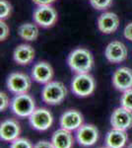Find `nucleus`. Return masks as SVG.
Wrapping results in <instances>:
<instances>
[{"label": "nucleus", "instance_id": "obj_20", "mask_svg": "<svg viewBox=\"0 0 132 148\" xmlns=\"http://www.w3.org/2000/svg\"><path fill=\"white\" fill-rule=\"evenodd\" d=\"M121 107L132 112V89L124 91L120 99Z\"/></svg>", "mask_w": 132, "mask_h": 148}, {"label": "nucleus", "instance_id": "obj_24", "mask_svg": "<svg viewBox=\"0 0 132 148\" xmlns=\"http://www.w3.org/2000/svg\"><path fill=\"white\" fill-rule=\"evenodd\" d=\"M9 106V98L6 93H0V111H4Z\"/></svg>", "mask_w": 132, "mask_h": 148}, {"label": "nucleus", "instance_id": "obj_17", "mask_svg": "<svg viewBox=\"0 0 132 148\" xmlns=\"http://www.w3.org/2000/svg\"><path fill=\"white\" fill-rule=\"evenodd\" d=\"M51 143L54 148H71L73 146V136L67 130H57L52 135Z\"/></svg>", "mask_w": 132, "mask_h": 148}, {"label": "nucleus", "instance_id": "obj_21", "mask_svg": "<svg viewBox=\"0 0 132 148\" xmlns=\"http://www.w3.org/2000/svg\"><path fill=\"white\" fill-rule=\"evenodd\" d=\"M90 3L97 10H107L112 4V0H90Z\"/></svg>", "mask_w": 132, "mask_h": 148}, {"label": "nucleus", "instance_id": "obj_6", "mask_svg": "<svg viewBox=\"0 0 132 148\" xmlns=\"http://www.w3.org/2000/svg\"><path fill=\"white\" fill-rule=\"evenodd\" d=\"M34 20L44 28L51 27L57 20V13L50 5H39L34 12Z\"/></svg>", "mask_w": 132, "mask_h": 148}, {"label": "nucleus", "instance_id": "obj_13", "mask_svg": "<svg viewBox=\"0 0 132 148\" xmlns=\"http://www.w3.org/2000/svg\"><path fill=\"white\" fill-rule=\"evenodd\" d=\"M83 125V116L76 110H69L60 118V125L62 128L69 131L76 130Z\"/></svg>", "mask_w": 132, "mask_h": 148}, {"label": "nucleus", "instance_id": "obj_25", "mask_svg": "<svg viewBox=\"0 0 132 148\" xmlns=\"http://www.w3.org/2000/svg\"><path fill=\"white\" fill-rule=\"evenodd\" d=\"M0 32H1L0 33V40H4L9 35V28L7 26V24L5 22H3L2 20L0 22Z\"/></svg>", "mask_w": 132, "mask_h": 148}, {"label": "nucleus", "instance_id": "obj_27", "mask_svg": "<svg viewBox=\"0 0 132 148\" xmlns=\"http://www.w3.org/2000/svg\"><path fill=\"white\" fill-rule=\"evenodd\" d=\"M124 37H125L127 40L132 42V22L129 23L128 25L124 28Z\"/></svg>", "mask_w": 132, "mask_h": 148}, {"label": "nucleus", "instance_id": "obj_4", "mask_svg": "<svg viewBox=\"0 0 132 148\" xmlns=\"http://www.w3.org/2000/svg\"><path fill=\"white\" fill-rule=\"evenodd\" d=\"M72 92L79 97H87L95 90V80L88 73L78 74L71 83Z\"/></svg>", "mask_w": 132, "mask_h": 148}, {"label": "nucleus", "instance_id": "obj_15", "mask_svg": "<svg viewBox=\"0 0 132 148\" xmlns=\"http://www.w3.org/2000/svg\"><path fill=\"white\" fill-rule=\"evenodd\" d=\"M53 76V69L51 65L47 62L42 61L37 63L33 67L32 77L34 80L39 83H49Z\"/></svg>", "mask_w": 132, "mask_h": 148}, {"label": "nucleus", "instance_id": "obj_10", "mask_svg": "<svg viewBox=\"0 0 132 148\" xmlns=\"http://www.w3.org/2000/svg\"><path fill=\"white\" fill-rule=\"evenodd\" d=\"M112 84L119 91L132 89V69L128 67L116 69L112 76Z\"/></svg>", "mask_w": 132, "mask_h": 148}, {"label": "nucleus", "instance_id": "obj_18", "mask_svg": "<svg viewBox=\"0 0 132 148\" xmlns=\"http://www.w3.org/2000/svg\"><path fill=\"white\" fill-rule=\"evenodd\" d=\"M127 142V134L125 130H116L109 131L105 137L107 146L109 148H123Z\"/></svg>", "mask_w": 132, "mask_h": 148}, {"label": "nucleus", "instance_id": "obj_12", "mask_svg": "<svg viewBox=\"0 0 132 148\" xmlns=\"http://www.w3.org/2000/svg\"><path fill=\"white\" fill-rule=\"evenodd\" d=\"M119 26V18L112 12H105L98 19V27L104 34H111L117 30Z\"/></svg>", "mask_w": 132, "mask_h": 148}, {"label": "nucleus", "instance_id": "obj_9", "mask_svg": "<svg viewBox=\"0 0 132 148\" xmlns=\"http://www.w3.org/2000/svg\"><path fill=\"white\" fill-rule=\"evenodd\" d=\"M76 138L80 145L84 147L92 146L99 138V131L97 127L92 125H82L77 130Z\"/></svg>", "mask_w": 132, "mask_h": 148}, {"label": "nucleus", "instance_id": "obj_28", "mask_svg": "<svg viewBox=\"0 0 132 148\" xmlns=\"http://www.w3.org/2000/svg\"><path fill=\"white\" fill-rule=\"evenodd\" d=\"M35 3L39 4V5H49L50 3L54 2L55 0H33Z\"/></svg>", "mask_w": 132, "mask_h": 148}, {"label": "nucleus", "instance_id": "obj_5", "mask_svg": "<svg viewBox=\"0 0 132 148\" xmlns=\"http://www.w3.org/2000/svg\"><path fill=\"white\" fill-rule=\"evenodd\" d=\"M29 120H30V123L35 130L40 131L49 130L53 123V118H52L51 113L44 108L36 109L34 113L29 116Z\"/></svg>", "mask_w": 132, "mask_h": 148}, {"label": "nucleus", "instance_id": "obj_26", "mask_svg": "<svg viewBox=\"0 0 132 148\" xmlns=\"http://www.w3.org/2000/svg\"><path fill=\"white\" fill-rule=\"evenodd\" d=\"M34 148H54V147L51 142L42 140V141H39L38 143H36Z\"/></svg>", "mask_w": 132, "mask_h": 148}, {"label": "nucleus", "instance_id": "obj_16", "mask_svg": "<svg viewBox=\"0 0 132 148\" xmlns=\"http://www.w3.org/2000/svg\"><path fill=\"white\" fill-rule=\"evenodd\" d=\"M14 60L21 65H27L35 58V51L29 45H20L14 51Z\"/></svg>", "mask_w": 132, "mask_h": 148}, {"label": "nucleus", "instance_id": "obj_2", "mask_svg": "<svg viewBox=\"0 0 132 148\" xmlns=\"http://www.w3.org/2000/svg\"><path fill=\"white\" fill-rule=\"evenodd\" d=\"M67 95V90L63 83L52 81L47 83L42 93L44 103L49 105H58L62 103Z\"/></svg>", "mask_w": 132, "mask_h": 148}, {"label": "nucleus", "instance_id": "obj_19", "mask_svg": "<svg viewBox=\"0 0 132 148\" xmlns=\"http://www.w3.org/2000/svg\"><path fill=\"white\" fill-rule=\"evenodd\" d=\"M18 34L23 40H35L39 36V29L35 24L26 23L21 25L18 29Z\"/></svg>", "mask_w": 132, "mask_h": 148}, {"label": "nucleus", "instance_id": "obj_8", "mask_svg": "<svg viewBox=\"0 0 132 148\" xmlns=\"http://www.w3.org/2000/svg\"><path fill=\"white\" fill-rule=\"evenodd\" d=\"M110 123L116 130H128L132 126V112L123 107L116 109L110 118Z\"/></svg>", "mask_w": 132, "mask_h": 148}, {"label": "nucleus", "instance_id": "obj_1", "mask_svg": "<svg viewBox=\"0 0 132 148\" xmlns=\"http://www.w3.org/2000/svg\"><path fill=\"white\" fill-rule=\"evenodd\" d=\"M94 63L93 56L85 49H76L68 57V64L73 71L78 74L88 73Z\"/></svg>", "mask_w": 132, "mask_h": 148}, {"label": "nucleus", "instance_id": "obj_23", "mask_svg": "<svg viewBox=\"0 0 132 148\" xmlns=\"http://www.w3.org/2000/svg\"><path fill=\"white\" fill-rule=\"evenodd\" d=\"M10 148H34L31 142L25 138H17L16 140L12 141Z\"/></svg>", "mask_w": 132, "mask_h": 148}, {"label": "nucleus", "instance_id": "obj_11", "mask_svg": "<svg viewBox=\"0 0 132 148\" xmlns=\"http://www.w3.org/2000/svg\"><path fill=\"white\" fill-rule=\"evenodd\" d=\"M105 57L111 63H119L127 57V49L121 42L114 40L109 44L105 49Z\"/></svg>", "mask_w": 132, "mask_h": 148}, {"label": "nucleus", "instance_id": "obj_14", "mask_svg": "<svg viewBox=\"0 0 132 148\" xmlns=\"http://www.w3.org/2000/svg\"><path fill=\"white\" fill-rule=\"evenodd\" d=\"M20 132V125L15 120H6L0 125V137L4 141H14L19 138Z\"/></svg>", "mask_w": 132, "mask_h": 148}, {"label": "nucleus", "instance_id": "obj_29", "mask_svg": "<svg viewBox=\"0 0 132 148\" xmlns=\"http://www.w3.org/2000/svg\"><path fill=\"white\" fill-rule=\"evenodd\" d=\"M127 148H132V143H130V144L128 145V147H127Z\"/></svg>", "mask_w": 132, "mask_h": 148}, {"label": "nucleus", "instance_id": "obj_30", "mask_svg": "<svg viewBox=\"0 0 132 148\" xmlns=\"http://www.w3.org/2000/svg\"><path fill=\"white\" fill-rule=\"evenodd\" d=\"M100 148H109V147H100Z\"/></svg>", "mask_w": 132, "mask_h": 148}, {"label": "nucleus", "instance_id": "obj_3", "mask_svg": "<svg viewBox=\"0 0 132 148\" xmlns=\"http://www.w3.org/2000/svg\"><path fill=\"white\" fill-rule=\"evenodd\" d=\"M13 113L21 118L30 116L36 110L35 100L27 93L17 95L11 103Z\"/></svg>", "mask_w": 132, "mask_h": 148}, {"label": "nucleus", "instance_id": "obj_22", "mask_svg": "<svg viewBox=\"0 0 132 148\" xmlns=\"http://www.w3.org/2000/svg\"><path fill=\"white\" fill-rule=\"evenodd\" d=\"M11 12V5L7 0H1L0 1V18L1 20L7 18Z\"/></svg>", "mask_w": 132, "mask_h": 148}, {"label": "nucleus", "instance_id": "obj_7", "mask_svg": "<svg viewBox=\"0 0 132 148\" xmlns=\"http://www.w3.org/2000/svg\"><path fill=\"white\" fill-rule=\"evenodd\" d=\"M7 87L9 91L17 95L25 94L31 87V79L24 73L15 72L10 74L7 80Z\"/></svg>", "mask_w": 132, "mask_h": 148}]
</instances>
